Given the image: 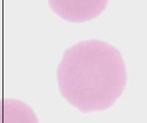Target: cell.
I'll return each instance as SVG.
<instances>
[{
	"label": "cell",
	"instance_id": "obj_1",
	"mask_svg": "<svg viewBox=\"0 0 147 123\" xmlns=\"http://www.w3.org/2000/svg\"><path fill=\"white\" fill-rule=\"evenodd\" d=\"M64 99L83 112L110 108L126 85L125 62L117 49L99 40L83 41L64 52L57 70Z\"/></svg>",
	"mask_w": 147,
	"mask_h": 123
},
{
	"label": "cell",
	"instance_id": "obj_3",
	"mask_svg": "<svg viewBox=\"0 0 147 123\" xmlns=\"http://www.w3.org/2000/svg\"><path fill=\"white\" fill-rule=\"evenodd\" d=\"M2 123H38L34 111L16 99H7L2 105Z\"/></svg>",
	"mask_w": 147,
	"mask_h": 123
},
{
	"label": "cell",
	"instance_id": "obj_2",
	"mask_svg": "<svg viewBox=\"0 0 147 123\" xmlns=\"http://www.w3.org/2000/svg\"><path fill=\"white\" fill-rule=\"evenodd\" d=\"M49 3L51 9L61 18L80 23L100 14L108 0H49Z\"/></svg>",
	"mask_w": 147,
	"mask_h": 123
}]
</instances>
